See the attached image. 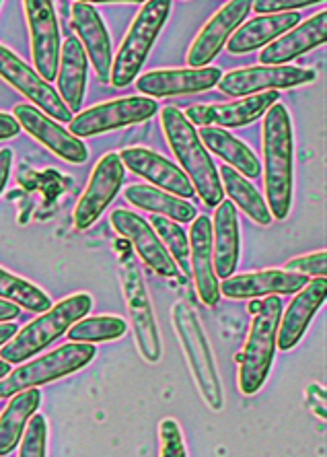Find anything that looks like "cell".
Masks as SVG:
<instances>
[{
    "label": "cell",
    "mask_w": 327,
    "mask_h": 457,
    "mask_svg": "<svg viewBox=\"0 0 327 457\" xmlns=\"http://www.w3.org/2000/svg\"><path fill=\"white\" fill-rule=\"evenodd\" d=\"M311 0H280V3H274V0H259V3H251V9L258 12V15H278V12H298L300 9H307L311 6Z\"/></svg>",
    "instance_id": "cell-38"
},
{
    "label": "cell",
    "mask_w": 327,
    "mask_h": 457,
    "mask_svg": "<svg viewBox=\"0 0 327 457\" xmlns=\"http://www.w3.org/2000/svg\"><path fill=\"white\" fill-rule=\"evenodd\" d=\"M11 163H12V151L11 149L0 151V192L4 190L6 181H9Z\"/></svg>",
    "instance_id": "cell-40"
},
{
    "label": "cell",
    "mask_w": 327,
    "mask_h": 457,
    "mask_svg": "<svg viewBox=\"0 0 327 457\" xmlns=\"http://www.w3.org/2000/svg\"><path fill=\"white\" fill-rule=\"evenodd\" d=\"M86 54L77 37H66L60 46L58 58V91L60 99L72 113L81 112L86 89Z\"/></svg>",
    "instance_id": "cell-26"
},
{
    "label": "cell",
    "mask_w": 327,
    "mask_h": 457,
    "mask_svg": "<svg viewBox=\"0 0 327 457\" xmlns=\"http://www.w3.org/2000/svg\"><path fill=\"white\" fill-rule=\"evenodd\" d=\"M128 332V324L118 315H97V318H83L70 326L69 334L70 342H110L118 340Z\"/></svg>",
    "instance_id": "cell-33"
},
{
    "label": "cell",
    "mask_w": 327,
    "mask_h": 457,
    "mask_svg": "<svg viewBox=\"0 0 327 457\" xmlns=\"http://www.w3.org/2000/svg\"><path fill=\"white\" fill-rule=\"evenodd\" d=\"M0 79L15 87L23 97L29 99L33 107H37L48 118L58 120V122L72 120V112L64 105L54 87L45 83L29 64H25L15 52H11L3 44H0Z\"/></svg>",
    "instance_id": "cell-10"
},
{
    "label": "cell",
    "mask_w": 327,
    "mask_h": 457,
    "mask_svg": "<svg viewBox=\"0 0 327 457\" xmlns=\"http://www.w3.org/2000/svg\"><path fill=\"white\" fill-rule=\"evenodd\" d=\"M9 373H11V365H9V362H4L3 359H0V379H4Z\"/></svg>",
    "instance_id": "cell-45"
},
{
    "label": "cell",
    "mask_w": 327,
    "mask_h": 457,
    "mask_svg": "<svg viewBox=\"0 0 327 457\" xmlns=\"http://www.w3.org/2000/svg\"><path fill=\"white\" fill-rule=\"evenodd\" d=\"M118 154L119 161H122L132 173L149 179L157 190L161 187L163 192L182 200L196 196V190H193L188 176L182 171V167L171 163L169 159L161 157L159 153L143 149V146H132V149H124Z\"/></svg>",
    "instance_id": "cell-17"
},
{
    "label": "cell",
    "mask_w": 327,
    "mask_h": 457,
    "mask_svg": "<svg viewBox=\"0 0 327 457\" xmlns=\"http://www.w3.org/2000/svg\"><path fill=\"white\" fill-rule=\"evenodd\" d=\"M159 443H161L159 457H188L182 427L177 425V420H161V425H159Z\"/></svg>",
    "instance_id": "cell-36"
},
{
    "label": "cell",
    "mask_w": 327,
    "mask_h": 457,
    "mask_svg": "<svg viewBox=\"0 0 327 457\" xmlns=\"http://www.w3.org/2000/svg\"><path fill=\"white\" fill-rule=\"evenodd\" d=\"M262 145L266 204L272 219L284 220L290 212L295 186V138L290 113L282 104H274L264 113Z\"/></svg>",
    "instance_id": "cell-1"
},
{
    "label": "cell",
    "mask_w": 327,
    "mask_h": 457,
    "mask_svg": "<svg viewBox=\"0 0 327 457\" xmlns=\"http://www.w3.org/2000/svg\"><path fill=\"white\" fill-rule=\"evenodd\" d=\"M262 303H264V299H253L251 303H249V313L256 315L259 309H262Z\"/></svg>",
    "instance_id": "cell-44"
},
{
    "label": "cell",
    "mask_w": 327,
    "mask_h": 457,
    "mask_svg": "<svg viewBox=\"0 0 327 457\" xmlns=\"http://www.w3.org/2000/svg\"><path fill=\"white\" fill-rule=\"evenodd\" d=\"M124 198L128 200L132 206L143 208V211L155 212L157 217H165L173 220V223H192L196 219V206L185 203L182 198L171 196L163 190H157L152 186H130L126 187Z\"/></svg>",
    "instance_id": "cell-30"
},
{
    "label": "cell",
    "mask_w": 327,
    "mask_h": 457,
    "mask_svg": "<svg viewBox=\"0 0 327 457\" xmlns=\"http://www.w3.org/2000/svg\"><path fill=\"white\" fill-rule=\"evenodd\" d=\"M298 21V12H278V15L256 17L251 21L239 25V29L226 42V50L231 54H247L258 48H266L274 39L297 27Z\"/></svg>",
    "instance_id": "cell-27"
},
{
    "label": "cell",
    "mask_w": 327,
    "mask_h": 457,
    "mask_svg": "<svg viewBox=\"0 0 327 457\" xmlns=\"http://www.w3.org/2000/svg\"><path fill=\"white\" fill-rule=\"evenodd\" d=\"M17 315H19V307L15 303H9V301L0 299V324L17 320Z\"/></svg>",
    "instance_id": "cell-42"
},
{
    "label": "cell",
    "mask_w": 327,
    "mask_h": 457,
    "mask_svg": "<svg viewBox=\"0 0 327 457\" xmlns=\"http://www.w3.org/2000/svg\"><path fill=\"white\" fill-rule=\"evenodd\" d=\"M124 184V163L119 161L118 153H108L97 161L93 170L89 184H86L81 200L75 206L72 219L78 231H85L97 223L105 208L116 198L119 187Z\"/></svg>",
    "instance_id": "cell-12"
},
{
    "label": "cell",
    "mask_w": 327,
    "mask_h": 457,
    "mask_svg": "<svg viewBox=\"0 0 327 457\" xmlns=\"http://www.w3.org/2000/svg\"><path fill=\"white\" fill-rule=\"evenodd\" d=\"M39 402H42V392L37 387L23 389V392L12 395L9 406L0 414V457L15 452L25 427L39 408Z\"/></svg>",
    "instance_id": "cell-29"
},
{
    "label": "cell",
    "mask_w": 327,
    "mask_h": 457,
    "mask_svg": "<svg viewBox=\"0 0 327 457\" xmlns=\"http://www.w3.org/2000/svg\"><path fill=\"white\" fill-rule=\"evenodd\" d=\"M280 315H282V299L272 295L266 297L262 309L253 315L249 334L239 361V389L243 395L258 394L268 379L274 353H276V336Z\"/></svg>",
    "instance_id": "cell-5"
},
{
    "label": "cell",
    "mask_w": 327,
    "mask_h": 457,
    "mask_svg": "<svg viewBox=\"0 0 327 457\" xmlns=\"http://www.w3.org/2000/svg\"><path fill=\"white\" fill-rule=\"evenodd\" d=\"M70 23L72 29L77 31L78 42H81L86 56L91 58L93 69L102 83H110L111 75V39L105 29L103 19L99 17L95 6L89 3H72L70 4Z\"/></svg>",
    "instance_id": "cell-20"
},
{
    "label": "cell",
    "mask_w": 327,
    "mask_h": 457,
    "mask_svg": "<svg viewBox=\"0 0 327 457\" xmlns=\"http://www.w3.org/2000/svg\"><path fill=\"white\" fill-rule=\"evenodd\" d=\"M171 12L169 0H151L140 6L138 15L132 21L128 33H126L122 46L111 62L110 83L118 89L128 87L136 80L140 69H143L151 48L155 46L159 31L163 29Z\"/></svg>",
    "instance_id": "cell-6"
},
{
    "label": "cell",
    "mask_w": 327,
    "mask_h": 457,
    "mask_svg": "<svg viewBox=\"0 0 327 457\" xmlns=\"http://www.w3.org/2000/svg\"><path fill=\"white\" fill-rule=\"evenodd\" d=\"M152 231L157 233L159 241H161L165 252L169 253V258L176 262V266H182V274L188 277L190 274V241L185 237L184 228L179 223H173V220L165 217H152L151 223Z\"/></svg>",
    "instance_id": "cell-34"
},
{
    "label": "cell",
    "mask_w": 327,
    "mask_h": 457,
    "mask_svg": "<svg viewBox=\"0 0 327 457\" xmlns=\"http://www.w3.org/2000/svg\"><path fill=\"white\" fill-rule=\"evenodd\" d=\"M278 91H266L258 93V96L241 97L233 104L190 105L188 110L184 112V116L192 126L239 128L262 118L274 104H278Z\"/></svg>",
    "instance_id": "cell-14"
},
{
    "label": "cell",
    "mask_w": 327,
    "mask_h": 457,
    "mask_svg": "<svg viewBox=\"0 0 327 457\" xmlns=\"http://www.w3.org/2000/svg\"><path fill=\"white\" fill-rule=\"evenodd\" d=\"M21 132V126L17 124V120L11 116V113L0 112V140L12 138Z\"/></svg>",
    "instance_id": "cell-39"
},
{
    "label": "cell",
    "mask_w": 327,
    "mask_h": 457,
    "mask_svg": "<svg viewBox=\"0 0 327 457\" xmlns=\"http://www.w3.org/2000/svg\"><path fill=\"white\" fill-rule=\"evenodd\" d=\"M159 112V104L151 97H119L108 104L93 105L70 120V134L77 138L118 130V128L146 122Z\"/></svg>",
    "instance_id": "cell-9"
},
{
    "label": "cell",
    "mask_w": 327,
    "mask_h": 457,
    "mask_svg": "<svg viewBox=\"0 0 327 457\" xmlns=\"http://www.w3.org/2000/svg\"><path fill=\"white\" fill-rule=\"evenodd\" d=\"M309 278L286 270H262L249 274H233L218 285L220 295L229 299H259L264 295H297Z\"/></svg>",
    "instance_id": "cell-22"
},
{
    "label": "cell",
    "mask_w": 327,
    "mask_h": 457,
    "mask_svg": "<svg viewBox=\"0 0 327 457\" xmlns=\"http://www.w3.org/2000/svg\"><path fill=\"white\" fill-rule=\"evenodd\" d=\"M15 113L17 124L23 128L25 132H29V137H33L37 143H42L44 146L58 154L60 159L69 161V163L81 165L89 157V151H86V145L81 138L72 137L69 130H64L62 126H58L54 120L45 116L44 112H39L37 107H33L31 104H19L15 105Z\"/></svg>",
    "instance_id": "cell-16"
},
{
    "label": "cell",
    "mask_w": 327,
    "mask_h": 457,
    "mask_svg": "<svg viewBox=\"0 0 327 457\" xmlns=\"http://www.w3.org/2000/svg\"><path fill=\"white\" fill-rule=\"evenodd\" d=\"M190 272L196 285L198 297L206 307H215L220 301L218 278L212 260V220L200 214L190 228Z\"/></svg>",
    "instance_id": "cell-21"
},
{
    "label": "cell",
    "mask_w": 327,
    "mask_h": 457,
    "mask_svg": "<svg viewBox=\"0 0 327 457\" xmlns=\"http://www.w3.org/2000/svg\"><path fill=\"white\" fill-rule=\"evenodd\" d=\"M110 223L122 237H126L132 245H135V250L138 252L140 258H143V262H146V266L152 268L159 277H177L179 268L176 266V262L169 258V253L165 252L163 244L159 241L157 233L152 231L149 220H144L136 212L118 208V211L111 212Z\"/></svg>",
    "instance_id": "cell-18"
},
{
    "label": "cell",
    "mask_w": 327,
    "mask_h": 457,
    "mask_svg": "<svg viewBox=\"0 0 327 457\" xmlns=\"http://www.w3.org/2000/svg\"><path fill=\"white\" fill-rule=\"evenodd\" d=\"M198 137L206 146V151H212L218 154L220 159L231 163V170H235L239 176L245 179H256L262 173V167H259V161L249 146H245L241 140H237L229 130H223V128H202L198 130Z\"/></svg>",
    "instance_id": "cell-28"
},
{
    "label": "cell",
    "mask_w": 327,
    "mask_h": 457,
    "mask_svg": "<svg viewBox=\"0 0 327 457\" xmlns=\"http://www.w3.org/2000/svg\"><path fill=\"white\" fill-rule=\"evenodd\" d=\"M284 270L286 272L300 274V277L325 278V274H327V255L322 250V252H315V253L300 255V258H292L290 262H286Z\"/></svg>",
    "instance_id": "cell-37"
},
{
    "label": "cell",
    "mask_w": 327,
    "mask_h": 457,
    "mask_svg": "<svg viewBox=\"0 0 327 457\" xmlns=\"http://www.w3.org/2000/svg\"><path fill=\"white\" fill-rule=\"evenodd\" d=\"M220 186L226 196H231V203H235L241 211L256 220L258 225H270L272 214L268 211L264 196H259V192L253 187L251 181H247L243 176H239L235 170H231L229 165L220 167Z\"/></svg>",
    "instance_id": "cell-31"
},
{
    "label": "cell",
    "mask_w": 327,
    "mask_h": 457,
    "mask_svg": "<svg viewBox=\"0 0 327 457\" xmlns=\"http://www.w3.org/2000/svg\"><path fill=\"white\" fill-rule=\"evenodd\" d=\"M315 80V71L305 66H249V69L231 71L218 80V89L231 97H249L258 93L292 89Z\"/></svg>",
    "instance_id": "cell-11"
},
{
    "label": "cell",
    "mask_w": 327,
    "mask_h": 457,
    "mask_svg": "<svg viewBox=\"0 0 327 457\" xmlns=\"http://www.w3.org/2000/svg\"><path fill=\"white\" fill-rule=\"evenodd\" d=\"M17 334V326L12 321H6V324H0V346L6 345L12 336Z\"/></svg>",
    "instance_id": "cell-43"
},
{
    "label": "cell",
    "mask_w": 327,
    "mask_h": 457,
    "mask_svg": "<svg viewBox=\"0 0 327 457\" xmlns=\"http://www.w3.org/2000/svg\"><path fill=\"white\" fill-rule=\"evenodd\" d=\"M31 36V56L36 72L45 83L56 80L60 58V31L54 4L50 0H28L23 3Z\"/></svg>",
    "instance_id": "cell-13"
},
{
    "label": "cell",
    "mask_w": 327,
    "mask_h": 457,
    "mask_svg": "<svg viewBox=\"0 0 327 457\" xmlns=\"http://www.w3.org/2000/svg\"><path fill=\"white\" fill-rule=\"evenodd\" d=\"M251 11L249 0H233L225 3L215 12V17L202 27L198 37L193 39L192 48L188 50V64L190 69H204L215 60L220 50L225 48L229 37L239 29V25L245 21L247 12Z\"/></svg>",
    "instance_id": "cell-15"
},
{
    "label": "cell",
    "mask_w": 327,
    "mask_h": 457,
    "mask_svg": "<svg viewBox=\"0 0 327 457\" xmlns=\"http://www.w3.org/2000/svg\"><path fill=\"white\" fill-rule=\"evenodd\" d=\"M161 126L167 143L176 159L182 163V171L192 181L193 190L204 200L206 206H218L225 200L218 170L200 140L196 128L185 120L179 107L173 105H167L161 112Z\"/></svg>",
    "instance_id": "cell-2"
},
{
    "label": "cell",
    "mask_w": 327,
    "mask_h": 457,
    "mask_svg": "<svg viewBox=\"0 0 327 457\" xmlns=\"http://www.w3.org/2000/svg\"><path fill=\"white\" fill-rule=\"evenodd\" d=\"M327 295V280L315 278L309 280L307 285L297 293V297L290 301L286 312L280 315L278 324V336H276V348L280 351H290L298 345L303 338L307 328H309L311 320L315 318L319 307L323 305Z\"/></svg>",
    "instance_id": "cell-23"
},
{
    "label": "cell",
    "mask_w": 327,
    "mask_h": 457,
    "mask_svg": "<svg viewBox=\"0 0 327 457\" xmlns=\"http://www.w3.org/2000/svg\"><path fill=\"white\" fill-rule=\"evenodd\" d=\"M171 320L179 345L184 348L185 361H188L192 378L200 389V395H202L206 406L218 412L225 404L223 383H220L215 354L210 351L208 338H206V332L200 324L196 312L185 301H177L171 309Z\"/></svg>",
    "instance_id": "cell-4"
},
{
    "label": "cell",
    "mask_w": 327,
    "mask_h": 457,
    "mask_svg": "<svg viewBox=\"0 0 327 457\" xmlns=\"http://www.w3.org/2000/svg\"><path fill=\"white\" fill-rule=\"evenodd\" d=\"M223 79V71L218 66H204V69H184V71H152L136 79V89L144 97H173L190 96L215 89Z\"/></svg>",
    "instance_id": "cell-19"
},
{
    "label": "cell",
    "mask_w": 327,
    "mask_h": 457,
    "mask_svg": "<svg viewBox=\"0 0 327 457\" xmlns=\"http://www.w3.org/2000/svg\"><path fill=\"white\" fill-rule=\"evenodd\" d=\"M93 299L89 293H77L52 305L48 312H44L37 320H33L21 330L0 346V359L4 362H23L29 361L33 354L44 351L60 336L70 330L77 321H81L91 312Z\"/></svg>",
    "instance_id": "cell-3"
},
{
    "label": "cell",
    "mask_w": 327,
    "mask_h": 457,
    "mask_svg": "<svg viewBox=\"0 0 327 457\" xmlns=\"http://www.w3.org/2000/svg\"><path fill=\"white\" fill-rule=\"evenodd\" d=\"M0 299L15 303L17 307L28 309V312L33 313H44L52 307L50 297L42 288L29 280L3 270V268H0Z\"/></svg>",
    "instance_id": "cell-32"
},
{
    "label": "cell",
    "mask_w": 327,
    "mask_h": 457,
    "mask_svg": "<svg viewBox=\"0 0 327 457\" xmlns=\"http://www.w3.org/2000/svg\"><path fill=\"white\" fill-rule=\"evenodd\" d=\"M307 394H309L311 402L317 400L315 412L322 416V419H325V392H323V387H319V386H315V383H313V386L307 387Z\"/></svg>",
    "instance_id": "cell-41"
},
{
    "label": "cell",
    "mask_w": 327,
    "mask_h": 457,
    "mask_svg": "<svg viewBox=\"0 0 327 457\" xmlns=\"http://www.w3.org/2000/svg\"><path fill=\"white\" fill-rule=\"evenodd\" d=\"M97 348L86 342H70L52 351L50 354L33 359L25 365L17 367L15 371L0 379V398H12L23 389L44 386V383L56 381L66 375L81 371L83 367L95 359Z\"/></svg>",
    "instance_id": "cell-7"
},
{
    "label": "cell",
    "mask_w": 327,
    "mask_h": 457,
    "mask_svg": "<svg viewBox=\"0 0 327 457\" xmlns=\"http://www.w3.org/2000/svg\"><path fill=\"white\" fill-rule=\"evenodd\" d=\"M119 277H122V291L132 320L138 353L146 362H159L163 354L161 334H159V324L155 312H152L143 270L138 268L135 258L124 255L122 266H119Z\"/></svg>",
    "instance_id": "cell-8"
},
{
    "label": "cell",
    "mask_w": 327,
    "mask_h": 457,
    "mask_svg": "<svg viewBox=\"0 0 327 457\" xmlns=\"http://www.w3.org/2000/svg\"><path fill=\"white\" fill-rule=\"evenodd\" d=\"M327 39V12L322 11L305 23L292 27L284 36L274 39L272 44L259 52V62L264 66H284L300 54L323 46Z\"/></svg>",
    "instance_id": "cell-24"
},
{
    "label": "cell",
    "mask_w": 327,
    "mask_h": 457,
    "mask_svg": "<svg viewBox=\"0 0 327 457\" xmlns=\"http://www.w3.org/2000/svg\"><path fill=\"white\" fill-rule=\"evenodd\" d=\"M19 457H45L48 452V427L42 414H33L21 436Z\"/></svg>",
    "instance_id": "cell-35"
},
{
    "label": "cell",
    "mask_w": 327,
    "mask_h": 457,
    "mask_svg": "<svg viewBox=\"0 0 327 457\" xmlns=\"http://www.w3.org/2000/svg\"><path fill=\"white\" fill-rule=\"evenodd\" d=\"M212 260L217 278H229L239 264V220L235 204L223 200L215 211L212 225Z\"/></svg>",
    "instance_id": "cell-25"
}]
</instances>
